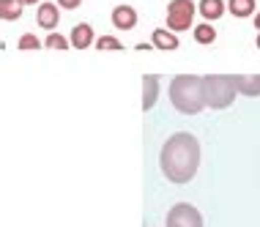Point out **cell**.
<instances>
[{
	"instance_id": "14",
	"label": "cell",
	"mask_w": 260,
	"mask_h": 227,
	"mask_svg": "<svg viewBox=\"0 0 260 227\" xmlns=\"http://www.w3.org/2000/svg\"><path fill=\"white\" fill-rule=\"evenodd\" d=\"M19 14H22L19 0H0V17L3 19H19Z\"/></svg>"
},
{
	"instance_id": "18",
	"label": "cell",
	"mask_w": 260,
	"mask_h": 227,
	"mask_svg": "<svg viewBox=\"0 0 260 227\" xmlns=\"http://www.w3.org/2000/svg\"><path fill=\"white\" fill-rule=\"evenodd\" d=\"M19 49H39L41 44H39V39L33 36V33H25L22 39H19V44H17Z\"/></svg>"
},
{
	"instance_id": "1",
	"label": "cell",
	"mask_w": 260,
	"mask_h": 227,
	"mask_svg": "<svg viewBox=\"0 0 260 227\" xmlns=\"http://www.w3.org/2000/svg\"><path fill=\"white\" fill-rule=\"evenodd\" d=\"M159 165H161V173L173 183H189L200 165V143L186 132H175L161 145Z\"/></svg>"
},
{
	"instance_id": "5",
	"label": "cell",
	"mask_w": 260,
	"mask_h": 227,
	"mask_svg": "<svg viewBox=\"0 0 260 227\" xmlns=\"http://www.w3.org/2000/svg\"><path fill=\"white\" fill-rule=\"evenodd\" d=\"M167 227H203V216L194 205L178 203V205H173L170 214H167Z\"/></svg>"
},
{
	"instance_id": "16",
	"label": "cell",
	"mask_w": 260,
	"mask_h": 227,
	"mask_svg": "<svg viewBox=\"0 0 260 227\" xmlns=\"http://www.w3.org/2000/svg\"><path fill=\"white\" fill-rule=\"evenodd\" d=\"M69 44H72V41H66L60 33H50V36H47V47L50 49H66Z\"/></svg>"
},
{
	"instance_id": "9",
	"label": "cell",
	"mask_w": 260,
	"mask_h": 227,
	"mask_svg": "<svg viewBox=\"0 0 260 227\" xmlns=\"http://www.w3.org/2000/svg\"><path fill=\"white\" fill-rule=\"evenodd\" d=\"M72 47L74 49H88L90 44H93V27L85 25V22H80V25H74L72 27Z\"/></svg>"
},
{
	"instance_id": "7",
	"label": "cell",
	"mask_w": 260,
	"mask_h": 227,
	"mask_svg": "<svg viewBox=\"0 0 260 227\" xmlns=\"http://www.w3.org/2000/svg\"><path fill=\"white\" fill-rule=\"evenodd\" d=\"M36 22L44 27V30H52V27H58V22H60V11H58V6H52V3H41V6H39V11H36Z\"/></svg>"
},
{
	"instance_id": "2",
	"label": "cell",
	"mask_w": 260,
	"mask_h": 227,
	"mask_svg": "<svg viewBox=\"0 0 260 227\" xmlns=\"http://www.w3.org/2000/svg\"><path fill=\"white\" fill-rule=\"evenodd\" d=\"M170 102L184 115H198L206 107V99H203V77H192V74L175 77L170 82Z\"/></svg>"
},
{
	"instance_id": "21",
	"label": "cell",
	"mask_w": 260,
	"mask_h": 227,
	"mask_svg": "<svg viewBox=\"0 0 260 227\" xmlns=\"http://www.w3.org/2000/svg\"><path fill=\"white\" fill-rule=\"evenodd\" d=\"M19 3H30L33 6V3H39V0H19Z\"/></svg>"
},
{
	"instance_id": "12",
	"label": "cell",
	"mask_w": 260,
	"mask_h": 227,
	"mask_svg": "<svg viewBox=\"0 0 260 227\" xmlns=\"http://www.w3.org/2000/svg\"><path fill=\"white\" fill-rule=\"evenodd\" d=\"M153 47L175 49V47H178V39H175V33H167L165 27H159V30H153Z\"/></svg>"
},
{
	"instance_id": "20",
	"label": "cell",
	"mask_w": 260,
	"mask_h": 227,
	"mask_svg": "<svg viewBox=\"0 0 260 227\" xmlns=\"http://www.w3.org/2000/svg\"><path fill=\"white\" fill-rule=\"evenodd\" d=\"M255 27H257V30H260V11L255 14Z\"/></svg>"
},
{
	"instance_id": "10",
	"label": "cell",
	"mask_w": 260,
	"mask_h": 227,
	"mask_svg": "<svg viewBox=\"0 0 260 227\" xmlns=\"http://www.w3.org/2000/svg\"><path fill=\"white\" fill-rule=\"evenodd\" d=\"M156 96H159V77H143V110H151L156 104Z\"/></svg>"
},
{
	"instance_id": "4",
	"label": "cell",
	"mask_w": 260,
	"mask_h": 227,
	"mask_svg": "<svg viewBox=\"0 0 260 227\" xmlns=\"http://www.w3.org/2000/svg\"><path fill=\"white\" fill-rule=\"evenodd\" d=\"M194 3L192 0H170L167 3V27L170 30H186L192 25V17H194Z\"/></svg>"
},
{
	"instance_id": "3",
	"label": "cell",
	"mask_w": 260,
	"mask_h": 227,
	"mask_svg": "<svg viewBox=\"0 0 260 227\" xmlns=\"http://www.w3.org/2000/svg\"><path fill=\"white\" fill-rule=\"evenodd\" d=\"M236 82L228 74H208L203 77V99H206V107L211 110H224L233 104L236 99Z\"/></svg>"
},
{
	"instance_id": "8",
	"label": "cell",
	"mask_w": 260,
	"mask_h": 227,
	"mask_svg": "<svg viewBox=\"0 0 260 227\" xmlns=\"http://www.w3.org/2000/svg\"><path fill=\"white\" fill-rule=\"evenodd\" d=\"M236 90L244 96H260V74H236Z\"/></svg>"
},
{
	"instance_id": "15",
	"label": "cell",
	"mask_w": 260,
	"mask_h": 227,
	"mask_svg": "<svg viewBox=\"0 0 260 227\" xmlns=\"http://www.w3.org/2000/svg\"><path fill=\"white\" fill-rule=\"evenodd\" d=\"M194 39H198V44H211L216 39V30L211 25H198L194 27Z\"/></svg>"
},
{
	"instance_id": "6",
	"label": "cell",
	"mask_w": 260,
	"mask_h": 227,
	"mask_svg": "<svg viewBox=\"0 0 260 227\" xmlns=\"http://www.w3.org/2000/svg\"><path fill=\"white\" fill-rule=\"evenodd\" d=\"M112 25H115L118 30H132V27L137 25V11L132 9V6H115V11H112Z\"/></svg>"
},
{
	"instance_id": "13",
	"label": "cell",
	"mask_w": 260,
	"mask_h": 227,
	"mask_svg": "<svg viewBox=\"0 0 260 227\" xmlns=\"http://www.w3.org/2000/svg\"><path fill=\"white\" fill-rule=\"evenodd\" d=\"M228 9L236 14V17H252L257 9H255V0H230Z\"/></svg>"
},
{
	"instance_id": "19",
	"label": "cell",
	"mask_w": 260,
	"mask_h": 227,
	"mask_svg": "<svg viewBox=\"0 0 260 227\" xmlns=\"http://www.w3.org/2000/svg\"><path fill=\"white\" fill-rule=\"evenodd\" d=\"M82 0H58V6H63V9H77Z\"/></svg>"
},
{
	"instance_id": "11",
	"label": "cell",
	"mask_w": 260,
	"mask_h": 227,
	"mask_svg": "<svg viewBox=\"0 0 260 227\" xmlns=\"http://www.w3.org/2000/svg\"><path fill=\"white\" fill-rule=\"evenodd\" d=\"M198 9H200V14L206 19H216V17H222V14H224V3H222V0H200Z\"/></svg>"
},
{
	"instance_id": "22",
	"label": "cell",
	"mask_w": 260,
	"mask_h": 227,
	"mask_svg": "<svg viewBox=\"0 0 260 227\" xmlns=\"http://www.w3.org/2000/svg\"><path fill=\"white\" fill-rule=\"evenodd\" d=\"M255 44H257V47H260V33H257V41H255Z\"/></svg>"
},
{
	"instance_id": "17",
	"label": "cell",
	"mask_w": 260,
	"mask_h": 227,
	"mask_svg": "<svg viewBox=\"0 0 260 227\" xmlns=\"http://www.w3.org/2000/svg\"><path fill=\"white\" fill-rule=\"evenodd\" d=\"M96 47H99V49H123L121 41L112 39V36H102L99 41H96Z\"/></svg>"
}]
</instances>
